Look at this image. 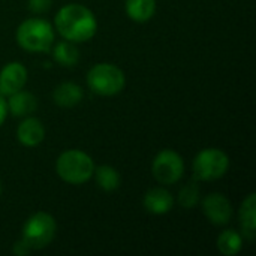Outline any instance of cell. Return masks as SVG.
<instances>
[{
    "instance_id": "cell-1",
    "label": "cell",
    "mask_w": 256,
    "mask_h": 256,
    "mask_svg": "<svg viewBox=\"0 0 256 256\" xmlns=\"http://www.w3.org/2000/svg\"><path fill=\"white\" fill-rule=\"evenodd\" d=\"M58 33L70 42H86L96 34L98 21L93 12L82 4H66L54 18Z\"/></svg>"
},
{
    "instance_id": "cell-2",
    "label": "cell",
    "mask_w": 256,
    "mask_h": 256,
    "mask_svg": "<svg viewBox=\"0 0 256 256\" xmlns=\"http://www.w3.org/2000/svg\"><path fill=\"white\" fill-rule=\"evenodd\" d=\"M56 171L63 182L69 184H82L92 178L94 164L93 159L81 150H66L58 156Z\"/></svg>"
},
{
    "instance_id": "cell-3",
    "label": "cell",
    "mask_w": 256,
    "mask_h": 256,
    "mask_svg": "<svg viewBox=\"0 0 256 256\" xmlns=\"http://www.w3.org/2000/svg\"><path fill=\"white\" fill-rule=\"evenodd\" d=\"M16 42L21 48L32 52L48 51L54 42L52 27L42 18H28L16 28Z\"/></svg>"
},
{
    "instance_id": "cell-4",
    "label": "cell",
    "mask_w": 256,
    "mask_h": 256,
    "mask_svg": "<svg viewBox=\"0 0 256 256\" xmlns=\"http://www.w3.org/2000/svg\"><path fill=\"white\" fill-rule=\"evenodd\" d=\"M87 84L90 90L100 96H114L124 88V72L111 63L94 64L87 74Z\"/></svg>"
},
{
    "instance_id": "cell-5",
    "label": "cell",
    "mask_w": 256,
    "mask_h": 256,
    "mask_svg": "<svg viewBox=\"0 0 256 256\" xmlns=\"http://www.w3.org/2000/svg\"><path fill=\"white\" fill-rule=\"evenodd\" d=\"M56 219L45 213H34L27 219L22 228V242L30 250H39L46 248L56 236Z\"/></svg>"
},
{
    "instance_id": "cell-6",
    "label": "cell",
    "mask_w": 256,
    "mask_h": 256,
    "mask_svg": "<svg viewBox=\"0 0 256 256\" xmlns=\"http://www.w3.org/2000/svg\"><path fill=\"white\" fill-rule=\"evenodd\" d=\"M230 158L219 148H206L194 159V174L198 180L213 182L226 174Z\"/></svg>"
},
{
    "instance_id": "cell-7",
    "label": "cell",
    "mask_w": 256,
    "mask_h": 256,
    "mask_svg": "<svg viewBox=\"0 0 256 256\" xmlns=\"http://www.w3.org/2000/svg\"><path fill=\"white\" fill-rule=\"evenodd\" d=\"M152 172L160 184H174L183 177V159L174 150H162L153 160Z\"/></svg>"
},
{
    "instance_id": "cell-8",
    "label": "cell",
    "mask_w": 256,
    "mask_h": 256,
    "mask_svg": "<svg viewBox=\"0 0 256 256\" xmlns=\"http://www.w3.org/2000/svg\"><path fill=\"white\" fill-rule=\"evenodd\" d=\"M202 212L206 218L214 225H226L232 218V206L230 200L220 194H212L202 201Z\"/></svg>"
},
{
    "instance_id": "cell-9",
    "label": "cell",
    "mask_w": 256,
    "mask_h": 256,
    "mask_svg": "<svg viewBox=\"0 0 256 256\" xmlns=\"http://www.w3.org/2000/svg\"><path fill=\"white\" fill-rule=\"evenodd\" d=\"M27 81V69L18 63L10 62L0 70V94L10 96L20 92Z\"/></svg>"
},
{
    "instance_id": "cell-10",
    "label": "cell",
    "mask_w": 256,
    "mask_h": 256,
    "mask_svg": "<svg viewBox=\"0 0 256 256\" xmlns=\"http://www.w3.org/2000/svg\"><path fill=\"white\" fill-rule=\"evenodd\" d=\"M44 136H45V129L42 123L34 117H28L22 120L16 129V138L26 147L39 146L44 141Z\"/></svg>"
},
{
    "instance_id": "cell-11",
    "label": "cell",
    "mask_w": 256,
    "mask_h": 256,
    "mask_svg": "<svg viewBox=\"0 0 256 256\" xmlns=\"http://www.w3.org/2000/svg\"><path fill=\"white\" fill-rule=\"evenodd\" d=\"M174 206L172 195L162 188L150 189L144 196V208L153 214H165Z\"/></svg>"
},
{
    "instance_id": "cell-12",
    "label": "cell",
    "mask_w": 256,
    "mask_h": 256,
    "mask_svg": "<svg viewBox=\"0 0 256 256\" xmlns=\"http://www.w3.org/2000/svg\"><path fill=\"white\" fill-rule=\"evenodd\" d=\"M52 99L58 106L70 108L82 100V90L74 82H62L54 88Z\"/></svg>"
},
{
    "instance_id": "cell-13",
    "label": "cell",
    "mask_w": 256,
    "mask_h": 256,
    "mask_svg": "<svg viewBox=\"0 0 256 256\" xmlns=\"http://www.w3.org/2000/svg\"><path fill=\"white\" fill-rule=\"evenodd\" d=\"M8 104V111H10V114L14 117H24L28 116L30 112H33L36 110V98L32 93L27 92H16L14 94L9 96Z\"/></svg>"
},
{
    "instance_id": "cell-14",
    "label": "cell",
    "mask_w": 256,
    "mask_h": 256,
    "mask_svg": "<svg viewBox=\"0 0 256 256\" xmlns=\"http://www.w3.org/2000/svg\"><path fill=\"white\" fill-rule=\"evenodd\" d=\"M240 225L246 238L254 240L256 230V195L250 194L240 208Z\"/></svg>"
},
{
    "instance_id": "cell-15",
    "label": "cell",
    "mask_w": 256,
    "mask_h": 256,
    "mask_svg": "<svg viewBox=\"0 0 256 256\" xmlns=\"http://www.w3.org/2000/svg\"><path fill=\"white\" fill-rule=\"evenodd\" d=\"M126 14L136 22L148 21L156 12V0H126Z\"/></svg>"
},
{
    "instance_id": "cell-16",
    "label": "cell",
    "mask_w": 256,
    "mask_h": 256,
    "mask_svg": "<svg viewBox=\"0 0 256 256\" xmlns=\"http://www.w3.org/2000/svg\"><path fill=\"white\" fill-rule=\"evenodd\" d=\"M93 174L96 177L98 186L100 189H104L105 192H112V190L118 189L122 178L116 168H112L110 165H102V166L96 168Z\"/></svg>"
},
{
    "instance_id": "cell-17",
    "label": "cell",
    "mask_w": 256,
    "mask_h": 256,
    "mask_svg": "<svg viewBox=\"0 0 256 256\" xmlns=\"http://www.w3.org/2000/svg\"><path fill=\"white\" fill-rule=\"evenodd\" d=\"M242 248H243V237L237 231L226 230L218 237V249L220 250L222 255H237L242 250Z\"/></svg>"
},
{
    "instance_id": "cell-18",
    "label": "cell",
    "mask_w": 256,
    "mask_h": 256,
    "mask_svg": "<svg viewBox=\"0 0 256 256\" xmlns=\"http://www.w3.org/2000/svg\"><path fill=\"white\" fill-rule=\"evenodd\" d=\"M52 54H54L56 62L60 63L62 66H74L80 58L78 50L70 40H62L56 44Z\"/></svg>"
},
{
    "instance_id": "cell-19",
    "label": "cell",
    "mask_w": 256,
    "mask_h": 256,
    "mask_svg": "<svg viewBox=\"0 0 256 256\" xmlns=\"http://www.w3.org/2000/svg\"><path fill=\"white\" fill-rule=\"evenodd\" d=\"M198 198H200V189L195 183L186 184L178 195V201L184 208H192L198 202Z\"/></svg>"
},
{
    "instance_id": "cell-20",
    "label": "cell",
    "mask_w": 256,
    "mask_h": 256,
    "mask_svg": "<svg viewBox=\"0 0 256 256\" xmlns=\"http://www.w3.org/2000/svg\"><path fill=\"white\" fill-rule=\"evenodd\" d=\"M51 0H28V9L34 14H44L50 9Z\"/></svg>"
},
{
    "instance_id": "cell-21",
    "label": "cell",
    "mask_w": 256,
    "mask_h": 256,
    "mask_svg": "<svg viewBox=\"0 0 256 256\" xmlns=\"http://www.w3.org/2000/svg\"><path fill=\"white\" fill-rule=\"evenodd\" d=\"M30 252V249L27 248V244L21 240L20 243H15V246H14V254H16V255H26V254H28Z\"/></svg>"
},
{
    "instance_id": "cell-22",
    "label": "cell",
    "mask_w": 256,
    "mask_h": 256,
    "mask_svg": "<svg viewBox=\"0 0 256 256\" xmlns=\"http://www.w3.org/2000/svg\"><path fill=\"white\" fill-rule=\"evenodd\" d=\"M6 116H8V104H6V100L3 99V96L0 94V126L3 124Z\"/></svg>"
},
{
    "instance_id": "cell-23",
    "label": "cell",
    "mask_w": 256,
    "mask_h": 256,
    "mask_svg": "<svg viewBox=\"0 0 256 256\" xmlns=\"http://www.w3.org/2000/svg\"><path fill=\"white\" fill-rule=\"evenodd\" d=\"M0 194H2V183H0Z\"/></svg>"
}]
</instances>
